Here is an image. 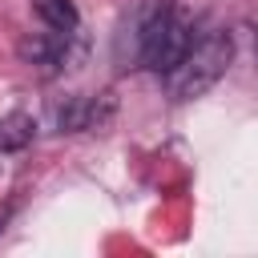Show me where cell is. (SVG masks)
<instances>
[{
    "instance_id": "cell-1",
    "label": "cell",
    "mask_w": 258,
    "mask_h": 258,
    "mask_svg": "<svg viewBox=\"0 0 258 258\" xmlns=\"http://www.w3.org/2000/svg\"><path fill=\"white\" fill-rule=\"evenodd\" d=\"M194 32L185 24V16L169 4H145L133 20V56L137 64L153 69V73H169L177 69V60L189 52Z\"/></svg>"
},
{
    "instance_id": "cell-2",
    "label": "cell",
    "mask_w": 258,
    "mask_h": 258,
    "mask_svg": "<svg viewBox=\"0 0 258 258\" xmlns=\"http://www.w3.org/2000/svg\"><path fill=\"white\" fill-rule=\"evenodd\" d=\"M230 60H234V40L226 32H206L189 44V52L177 60V69L165 73V93L173 101H194L222 81Z\"/></svg>"
},
{
    "instance_id": "cell-3",
    "label": "cell",
    "mask_w": 258,
    "mask_h": 258,
    "mask_svg": "<svg viewBox=\"0 0 258 258\" xmlns=\"http://www.w3.org/2000/svg\"><path fill=\"white\" fill-rule=\"evenodd\" d=\"M113 113L109 93L101 97H64L60 105H52V129L60 133H85V129H101Z\"/></svg>"
},
{
    "instance_id": "cell-4",
    "label": "cell",
    "mask_w": 258,
    "mask_h": 258,
    "mask_svg": "<svg viewBox=\"0 0 258 258\" xmlns=\"http://www.w3.org/2000/svg\"><path fill=\"white\" fill-rule=\"evenodd\" d=\"M69 40H73V36L44 28V32H32V36L20 40V56H24V64H32V69H40V73H56V69L69 60Z\"/></svg>"
},
{
    "instance_id": "cell-5",
    "label": "cell",
    "mask_w": 258,
    "mask_h": 258,
    "mask_svg": "<svg viewBox=\"0 0 258 258\" xmlns=\"http://www.w3.org/2000/svg\"><path fill=\"white\" fill-rule=\"evenodd\" d=\"M32 12H36V20H40L44 28H52V32L73 36V32L81 28V16H77V4H73V0H32Z\"/></svg>"
},
{
    "instance_id": "cell-6",
    "label": "cell",
    "mask_w": 258,
    "mask_h": 258,
    "mask_svg": "<svg viewBox=\"0 0 258 258\" xmlns=\"http://www.w3.org/2000/svg\"><path fill=\"white\" fill-rule=\"evenodd\" d=\"M36 137V121L28 113H8L0 121V153H16Z\"/></svg>"
}]
</instances>
